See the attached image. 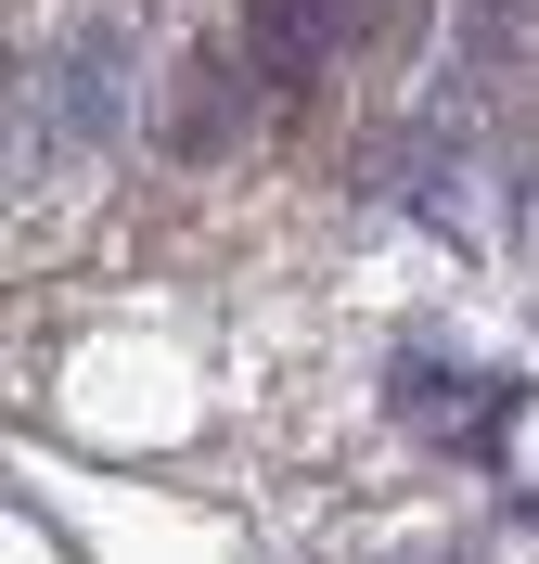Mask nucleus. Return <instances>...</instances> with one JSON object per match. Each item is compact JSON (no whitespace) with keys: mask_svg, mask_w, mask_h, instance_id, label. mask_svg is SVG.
I'll return each instance as SVG.
<instances>
[{"mask_svg":"<svg viewBox=\"0 0 539 564\" xmlns=\"http://www.w3.org/2000/svg\"><path fill=\"white\" fill-rule=\"evenodd\" d=\"M26 129H13V167H52V154H90V141H116V116H129V26L116 13H77L52 52H26Z\"/></svg>","mask_w":539,"mask_h":564,"instance_id":"nucleus-1","label":"nucleus"},{"mask_svg":"<svg viewBox=\"0 0 539 564\" xmlns=\"http://www.w3.org/2000/svg\"><path fill=\"white\" fill-rule=\"evenodd\" d=\"M257 104H270L257 52H218V39H193V52H180V77H168V104H154V154H180V167H218V154L257 129Z\"/></svg>","mask_w":539,"mask_h":564,"instance_id":"nucleus-2","label":"nucleus"},{"mask_svg":"<svg viewBox=\"0 0 539 564\" xmlns=\"http://www.w3.org/2000/svg\"><path fill=\"white\" fill-rule=\"evenodd\" d=\"M245 52L270 77V104H309L334 65H347V13L334 0H245Z\"/></svg>","mask_w":539,"mask_h":564,"instance_id":"nucleus-3","label":"nucleus"},{"mask_svg":"<svg viewBox=\"0 0 539 564\" xmlns=\"http://www.w3.org/2000/svg\"><path fill=\"white\" fill-rule=\"evenodd\" d=\"M334 13H347V52H386V39L411 26V0H334Z\"/></svg>","mask_w":539,"mask_h":564,"instance_id":"nucleus-4","label":"nucleus"}]
</instances>
